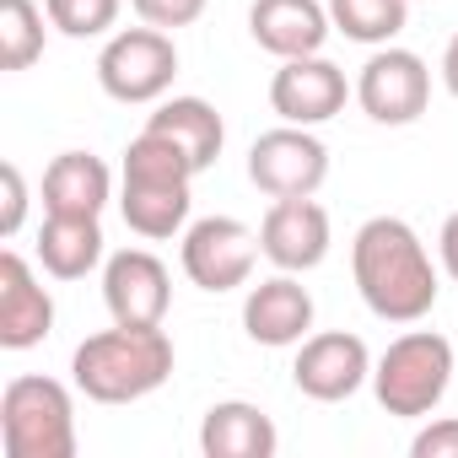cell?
<instances>
[{
    "mask_svg": "<svg viewBox=\"0 0 458 458\" xmlns=\"http://www.w3.org/2000/svg\"><path fill=\"white\" fill-rule=\"evenodd\" d=\"M351 276L372 318L383 324H420L437 308V265L420 233L399 216H372L351 238Z\"/></svg>",
    "mask_w": 458,
    "mask_h": 458,
    "instance_id": "6da1fadb",
    "label": "cell"
},
{
    "mask_svg": "<svg viewBox=\"0 0 458 458\" xmlns=\"http://www.w3.org/2000/svg\"><path fill=\"white\" fill-rule=\"evenodd\" d=\"M194 162L157 130H140L124 146V178H119V216L135 238H178L189 226V183H194Z\"/></svg>",
    "mask_w": 458,
    "mask_h": 458,
    "instance_id": "7a4b0ae2",
    "label": "cell"
},
{
    "mask_svg": "<svg viewBox=\"0 0 458 458\" xmlns=\"http://www.w3.org/2000/svg\"><path fill=\"white\" fill-rule=\"evenodd\" d=\"M167 377H173V340L162 335V324L151 329L114 324L103 335H87L71 356V383L92 404H135L157 394Z\"/></svg>",
    "mask_w": 458,
    "mask_h": 458,
    "instance_id": "3957f363",
    "label": "cell"
},
{
    "mask_svg": "<svg viewBox=\"0 0 458 458\" xmlns=\"http://www.w3.org/2000/svg\"><path fill=\"white\" fill-rule=\"evenodd\" d=\"M6 458H76V399L60 377L22 372L0 394Z\"/></svg>",
    "mask_w": 458,
    "mask_h": 458,
    "instance_id": "277c9868",
    "label": "cell"
},
{
    "mask_svg": "<svg viewBox=\"0 0 458 458\" xmlns=\"http://www.w3.org/2000/svg\"><path fill=\"white\" fill-rule=\"evenodd\" d=\"M447 388H453V345L437 329H410L372 361V394L388 415L420 420L447 399Z\"/></svg>",
    "mask_w": 458,
    "mask_h": 458,
    "instance_id": "5b68a950",
    "label": "cell"
},
{
    "mask_svg": "<svg viewBox=\"0 0 458 458\" xmlns=\"http://www.w3.org/2000/svg\"><path fill=\"white\" fill-rule=\"evenodd\" d=\"M178 76V44L162 28H124L98 55V81L114 103H162Z\"/></svg>",
    "mask_w": 458,
    "mask_h": 458,
    "instance_id": "8992f818",
    "label": "cell"
},
{
    "mask_svg": "<svg viewBox=\"0 0 458 458\" xmlns=\"http://www.w3.org/2000/svg\"><path fill=\"white\" fill-rule=\"evenodd\" d=\"M329 178V146L308 124H281L265 130L249 146V183L270 199H302L318 194Z\"/></svg>",
    "mask_w": 458,
    "mask_h": 458,
    "instance_id": "52a82bcc",
    "label": "cell"
},
{
    "mask_svg": "<svg viewBox=\"0 0 458 458\" xmlns=\"http://www.w3.org/2000/svg\"><path fill=\"white\" fill-rule=\"evenodd\" d=\"M259 233H249V226L238 216H205L194 226H183V276L199 286V292H238L249 286L254 276V259H259Z\"/></svg>",
    "mask_w": 458,
    "mask_h": 458,
    "instance_id": "ba28073f",
    "label": "cell"
},
{
    "mask_svg": "<svg viewBox=\"0 0 458 458\" xmlns=\"http://www.w3.org/2000/svg\"><path fill=\"white\" fill-rule=\"evenodd\" d=\"M356 103L372 124H415L431 103V71L415 49H394L383 44L361 76H356Z\"/></svg>",
    "mask_w": 458,
    "mask_h": 458,
    "instance_id": "9c48e42d",
    "label": "cell"
},
{
    "mask_svg": "<svg viewBox=\"0 0 458 458\" xmlns=\"http://www.w3.org/2000/svg\"><path fill=\"white\" fill-rule=\"evenodd\" d=\"M292 383H297V394H308L318 404H340L361 383H372V351L361 335H345V329L308 335L292 361Z\"/></svg>",
    "mask_w": 458,
    "mask_h": 458,
    "instance_id": "30bf717a",
    "label": "cell"
},
{
    "mask_svg": "<svg viewBox=\"0 0 458 458\" xmlns=\"http://www.w3.org/2000/svg\"><path fill=\"white\" fill-rule=\"evenodd\" d=\"M103 302L114 313V324H135L151 329L167 318L173 302V276L151 249H119L103 259Z\"/></svg>",
    "mask_w": 458,
    "mask_h": 458,
    "instance_id": "8fae6325",
    "label": "cell"
},
{
    "mask_svg": "<svg viewBox=\"0 0 458 458\" xmlns=\"http://www.w3.org/2000/svg\"><path fill=\"white\" fill-rule=\"evenodd\" d=\"M351 98V81L335 60L324 55H302V60H281V71L270 76V108L286 119V124H329Z\"/></svg>",
    "mask_w": 458,
    "mask_h": 458,
    "instance_id": "7c38bea8",
    "label": "cell"
},
{
    "mask_svg": "<svg viewBox=\"0 0 458 458\" xmlns=\"http://www.w3.org/2000/svg\"><path fill=\"white\" fill-rule=\"evenodd\" d=\"M259 249L276 270L308 276L329 259V210L302 194V199H276L259 221Z\"/></svg>",
    "mask_w": 458,
    "mask_h": 458,
    "instance_id": "4fadbf2b",
    "label": "cell"
},
{
    "mask_svg": "<svg viewBox=\"0 0 458 458\" xmlns=\"http://www.w3.org/2000/svg\"><path fill=\"white\" fill-rule=\"evenodd\" d=\"M243 329H249L254 345H270V351L302 345L308 329H313V297H308V286L292 270L249 286V297H243Z\"/></svg>",
    "mask_w": 458,
    "mask_h": 458,
    "instance_id": "5bb4252c",
    "label": "cell"
},
{
    "mask_svg": "<svg viewBox=\"0 0 458 458\" xmlns=\"http://www.w3.org/2000/svg\"><path fill=\"white\" fill-rule=\"evenodd\" d=\"M55 329V297L49 286H38L33 265L6 249L0 254V345L6 351H33L44 345Z\"/></svg>",
    "mask_w": 458,
    "mask_h": 458,
    "instance_id": "9a60e30c",
    "label": "cell"
},
{
    "mask_svg": "<svg viewBox=\"0 0 458 458\" xmlns=\"http://www.w3.org/2000/svg\"><path fill=\"white\" fill-rule=\"evenodd\" d=\"M249 33L265 55L302 60V55H324L335 22H329V6H318V0H254Z\"/></svg>",
    "mask_w": 458,
    "mask_h": 458,
    "instance_id": "2e32d148",
    "label": "cell"
},
{
    "mask_svg": "<svg viewBox=\"0 0 458 458\" xmlns=\"http://www.w3.org/2000/svg\"><path fill=\"white\" fill-rule=\"evenodd\" d=\"M281 431L276 420L249 399H221L199 420V453L205 458H276Z\"/></svg>",
    "mask_w": 458,
    "mask_h": 458,
    "instance_id": "e0dca14e",
    "label": "cell"
},
{
    "mask_svg": "<svg viewBox=\"0 0 458 458\" xmlns=\"http://www.w3.org/2000/svg\"><path fill=\"white\" fill-rule=\"evenodd\" d=\"M114 199V173L92 151H60L44 167V210L55 216H103Z\"/></svg>",
    "mask_w": 458,
    "mask_h": 458,
    "instance_id": "ac0fdd59",
    "label": "cell"
},
{
    "mask_svg": "<svg viewBox=\"0 0 458 458\" xmlns=\"http://www.w3.org/2000/svg\"><path fill=\"white\" fill-rule=\"evenodd\" d=\"M38 265L55 281H87L103 265V226L98 216H44L38 226Z\"/></svg>",
    "mask_w": 458,
    "mask_h": 458,
    "instance_id": "d6986e66",
    "label": "cell"
},
{
    "mask_svg": "<svg viewBox=\"0 0 458 458\" xmlns=\"http://www.w3.org/2000/svg\"><path fill=\"white\" fill-rule=\"evenodd\" d=\"M146 130L167 135V140L194 162V173L216 167V157H221V146H226V124H221V114H216L205 98H162L157 114L146 119Z\"/></svg>",
    "mask_w": 458,
    "mask_h": 458,
    "instance_id": "ffe728a7",
    "label": "cell"
},
{
    "mask_svg": "<svg viewBox=\"0 0 458 458\" xmlns=\"http://www.w3.org/2000/svg\"><path fill=\"white\" fill-rule=\"evenodd\" d=\"M329 22L351 44H394L410 22V0H329Z\"/></svg>",
    "mask_w": 458,
    "mask_h": 458,
    "instance_id": "44dd1931",
    "label": "cell"
},
{
    "mask_svg": "<svg viewBox=\"0 0 458 458\" xmlns=\"http://www.w3.org/2000/svg\"><path fill=\"white\" fill-rule=\"evenodd\" d=\"M44 17L33 0H0V71H28L44 55Z\"/></svg>",
    "mask_w": 458,
    "mask_h": 458,
    "instance_id": "7402d4cb",
    "label": "cell"
},
{
    "mask_svg": "<svg viewBox=\"0 0 458 458\" xmlns=\"http://www.w3.org/2000/svg\"><path fill=\"white\" fill-rule=\"evenodd\" d=\"M119 6L124 0H44L49 28L65 38H103L119 22Z\"/></svg>",
    "mask_w": 458,
    "mask_h": 458,
    "instance_id": "603a6c76",
    "label": "cell"
},
{
    "mask_svg": "<svg viewBox=\"0 0 458 458\" xmlns=\"http://www.w3.org/2000/svg\"><path fill=\"white\" fill-rule=\"evenodd\" d=\"M130 6H135L140 22H151V28H162V33H178V28H189V22L205 17L210 0H130Z\"/></svg>",
    "mask_w": 458,
    "mask_h": 458,
    "instance_id": "cb8c5ba5",
    "label": "cell"
},
{
    "mask_svg": "<svg viewBox=\"0 0 458 458\" xmlns=\"http://www.w3.org/2000/svg\"><path fill=\"white\" fill-rule=\"evenodd\" d=\"M410 453L415 458H458V415H442V420L420 426L415 442H410Z\"/></svg>",
    "mask_w": 458,
    "mask_h": 458,
    "instance_id": "d4e9b609",
    "label": "cell"
},
{
    "mask_svg": "<svg viewBox=\"0 0 458 458\" xmlns=\"http://www.w3.org/2000/svg\"><path fill=\"white\" fill-rule=\"evenodd\" d=\"M0 183H6V216H0V238H17V233H22V216H28V183H22V167L6 162V167H0Z\"/></svg>",
    "mask_w": 458,
    "mask_h": 458,
    "instance_id": "484cf974",
    "label": "cell"
},
{
    "mask_svg": "<svg viewBox=\"0 0 458 458\" xmlns=\"http://www.w3.org/2000/svg\"><path fill=\"white\" fill-rule=\"evenodd\" d=\"M437 254H442V270L458 281V210L442 221V233H437Z\"/></svg>",
    "mask_w": 458,
    "mask_h": 458,
    "instance_id": "4316f807",
    "label": "cell"
},
{
    "mask_svg": "<svg viewBox=\"0 0 458 458\" xmlns=\"http://www.w3.org/2000/svg\"><path fill=\"white\" fill-rule=\"evenodd\" d=\"M442 87L458 98V33L447 38V49H442Z\"/></svg>",
    "mask_w": 458,
    "mask_h": 458,
    "instance_id": "83f0119b",
    "label": "cell"
}]
</instances>
